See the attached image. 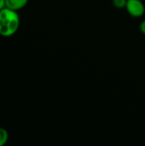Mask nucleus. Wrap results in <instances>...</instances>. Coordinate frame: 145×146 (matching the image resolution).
I'll list each match as a JSON object with an SVG mask.
<instances>
[{
  "label": "nucleus",
  "instance_id": "423d86ee",
  "mask_svg": "<svg viewBox=\"0 0 145 146\" xmlns=\"http://www.w3.org/2000/svg\"><path fill=\"white\" fill-rule=\"evenodd\" d=\"M140 31H141L144 34H145V21H142L141 24H140Z\"/></svg>",
  "mask_w": 145,
  "mask_h": 146
},
{
  "label": "nucleus",
  "instance_id": "20e7f679",
  "mask_svg": "<svg viewBox=\"0 0 145 146\" xmlns=\"http://www.w3.org/2000/svg\"><path fill=\"white\" fill-rule=\"evenodd\" d=\"M8 138L9 135L7 131L3 128H0V146L6 144V142L8 141Z\"/></svg>",
  "mask_w": 145,
  "mask_h": 146
},
{
  "label": "nucleus",
  "instance_id": "7ed1b4c3",
  "mask_svg": "<svg viewBox=\"0 0 145 146\" xmlns=\"http://www.w3.org/2000/svg\"><path fill=\"white\" fill-rule=\"evenodd\" d=\"M27 2L28 0H5V4H6V8L17 11L22 9L23 7H25Z\"/></svg>",
  "mask_w": 145,
  "mask_h": 146
},
{
  "label": "nucleus",
  "instance_id": "f257e3e1",
  "mask_svg": "<svg viewBox=\"0 0 145 146\" xmlns=\"http://www.w3.org/2000/svg\"><path fill=\"white\" fill-rule=\"evenodd\" d=\"M20 26V18L17 11L9 8L0 10V35L9 37L15 34Z\"/></svg>",
  "mask_w": 145,
  "mask_h": 146
},
{
  "label": "nucleus",
  "instance_id": "0eeeda50",
  "mask_svg": "<svg viewBox=\"0 0 145 146\" xmlns=\"http://www.w3.org/2000/svg\"><path fill=\"white\" fill-rule=\"evenodd\" d=\"M6 7V4H5V0H0V10L4 9Z\"/></svg>",
  "mask_w": 145,
  "mask_h": 146
},
{
  "label": "nucleus",
  "instance_id": "f03ea898",
  "mask_svg": "<svg viewBox=\"0 0 145 146\" xmlns=\"http://www.w3.org/2000/svg\"><path fill=\"white\" fill-rule=\"evenodd\" d=\"M126 9L133 17H141L145 12V6L141 0H127Z\"/></svg>",
  "mask_w": 145,
  "mask_h": 146
},
{
  "label": "nucleus",
  "instance_id": "39448f33",
  "mask_svg": "<svg viewBox=\"0 0 145 146\" xmlns=\"http://www.w3.org/2000/svg\"><path fill=\"white\" fill-rule=\"evenodd\" d=\"M127 0H113V4L118 9H122L126 7Z\"/></svg>",
  "mask_w": 145,
  "mask_h": 146
}]
</instances>
